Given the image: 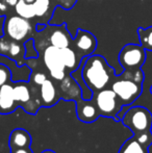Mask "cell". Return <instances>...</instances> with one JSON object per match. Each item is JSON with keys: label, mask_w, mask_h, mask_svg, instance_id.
<instances>
[{"label": "cell", "mask_w": 152, "mask_h": 153, "mask_svg": "<svg viewBox=\"0 0 152 153\" xmlns=\"http://www.w3.org/2000/svg\"><path fill=\"white\" fill-rule=\"evenodd\" d=\"M81 74L85 82L92 90L93 94L110 88L117 76L115 69L99 54H91L83 57Z\"/></svg>", "instance_id": "obj_1"}, {"label": "cell", "mask_w": 152, "mask_h": 153, "mask_svg": "<svg viewBox=\"0 0 152 153\" xmlns=\"http://www.w3.org/2000/svg\"><path fill=\"white\" fill-rule=\"evenodd\" d=\"M110 88L117 94L123 106H129L142 94L143 82L125 77L121 73L116 76Z\"/></svg>", "instance_id": "obj_3"}, {"label": "cell", "mask_w": 152, "mask_h": 153, "mask_svg": "<svg viewBox=\"0 0 152 153\" xmlns=\"http://www.w3.org/2000/svg\"><path fill=\"white\" fill-rule=\"evenodd\" d=\"M49 42H50V45L57 47V48H66V47L71 46L73 38L68 31L65 23L59 26H54V29L53 31H51L50 36H49Z\"/></svg>", "instance_id": "obj_13"}, {"label": "cell", "mask_w": 152, "mask_h": 153, "mask_svg": "<svg viewBox=\"0 0 152 153\" xmlns=\"http://www.w3.org/2000/svg\"><path fill=\"white\" fill-rule=\"evenodd\" d=\"M146 49L138 44H127L119 53V62L123 70H140L146 61Z\"/></svg>", "instance_id": "obj_6"}, {"label": "cell", "mask_w": 152, "mask_h": 153, "mask_svg": "<svg viewBox=\"0 0 152 153\" xmlns=\"http://www.w3.org/2000/svg\"><path fill=\"white\" fill-rule=\"evenodd\" d=\"M41 153H56V152H54L53 150H49V149H47V150H44L43 152H41Z\"/></svg>", "instance_id": "obj_26"}, {"label": "cell", "mask_w": 152, "mask_h": 153, "mask_svg": "<svg viewBox=\"0 0 152 153\" xmlns=\"http://www.w3.org/2000/svg\"><path fill=\"white\" fill-rule=\"evenodd\" d=\"M93 98L101 117L112 118L116 121H120L118 115L123 108V104L112 88H106L95 93Z\"/></svg>", "instance_id": "obj_4"}, {"label": "cell", "mask_w": 152, "mask_h": 153, "mask_svg": "<svg viewBox=\"0 0 152 153\" xmlns=\"http://www.w3.org/2000/svg\"><path fill=\"white\" fill-rule=\"evenodd\" d=\"M121 122L132 131L133 135H140L151 131L152 115L143 106H132L125 111Z\"/></svg>", "instance_id": "obj_2"}, {"label": "cell", "mask_w": 152, "mask_h": 153, "mask_svg": "<svg viewBox=\"0 0 152 153\" xmlns=\"http://www.w3.org/2000/svg\"><path fill=\"white\" fill-rule=\"evenodd\" d=\"M10 153H33V151L30 147H24V148L10 149Z\"/></svg>", "instance_id": "obj_22"}, {"label": "cell", "mask_w": 152, "mask_h": 153, "mask_svg": "<svg viewBox=\"0 0 152 153\" xmlns=\"http://www.w3.org/2000/svg\"><path fill=\"white\" fill-rule=\"evenodd\" d=\"M140 45L144 47L147 51H152V26L149 27H139L138 28Z\"/></svg>", "instance_id": "obj_17"}, {"label": "cell", "mask_w": 152, "mask_h": 153, "mask_svg": "<svg viewBox=\"0 0 152 153\" xmlns=\"http://www.w3.org/2000/svg\"><path fill=\"white\" fill-rule=\"evenodd\" d=\"M43 62L49 73V76L55 81H62L70 75L66 69L65 62L62 56L61 48L49 45L43 51Z\"/></svg>", "instance_id": "obj_5"}, {"label": "cell", "mask_w": 152, "mask_h": 153, "mask_svg": "<svg viewBox=\"0 0 152 153\" xmlns=\"http://www.w3.org/2000/svg\"><path fill=\"white\" fill-rule=\"evenodd\" d=\"M6 10H7V3L0 0V16L3 17L4 16V13H5Z\"/></svg>", "instance_id": "obj_23"}, {"label": "cell", "mask_w": 152, "mask_h": 153, "mask_svg": "<svg viewBox=\"0 0 152 153\" xmlns=\"http://www.w3.org/2000/svg\"><path fill=\"white\" fill-rule=\"evenodd\" d=\"M36 17H44L50 6V0H36L33 2Z\"/></svg>", "instance_id": "obj_19"}, {"label": "cell", "mask_w": 152, "mask_h": 153, "mask_svg": "<svg viewBox=\"0 0 152 153\" xmlns=\"http://www.w3.org/2000/svg\"><path fill=\"white\" fill-rule=\"evenodd\" d=\"M74 50L81 59L93 54L97 47V39L87 30L78 28L73 36Z\"/></svg>", "instance_id": "obj_8"}, {"label": "cell", "mask_w": 152, "mask_h": 153, "mask_svg": "<svg viewBox=\"0 0 152 153\" xmlns=\"http://www.w3.org/2000/svg\"><path fill=\"white\" fill-rule=\"evenodd\" d=\"M18 107L14 97V81L0 87V115H10Z\"/></svg>", "instance_id": "obj_11"}, {"label": "cell", "mask_w": 152, "mask_h": 153, "mask_svg": "<svg viewBox=\"0 0 152 153\" xmlns=\"http://www.w3.org/2000/svg\"><path fill=\"white\" fill-rule=\"evenodd\" d=\"M13 80V74L10 69L6 65L0 64V87L8 82H12Z\"/></svg>", "instance_id": "obj_20"}, {"label": "cell", "mask_w": 152, "mask_h": 153, "mask_svg": "<svg viewBox=\"0 0 152 153\" xmlns=\"http://www.w3.org/2000/svg\"><path fill=\"white\" fill-rule=\"evenodd\" d=\"M57 85H59L61 97L64 100L77 101L78 99L82 98V93H81L80 87H79L75 79L71 76V74L68 75L62 81H59Z\"/></svg>", "instance_id": "obj_12"}, {"label": "cell", "mask_w": 152, "mask_h": 153, "mask_svg": "<svg viewBox=\"0 0 152 153\" xmlns=\"http://www.w3.org/2000/svg\"><path fill=\"white\" fill-rule=\"evenodd\" d=\"M25 46V59H36L39 57L38 49L33 39H28L24 42Z\"/></svg>", "instance_id": "obj_18"}, {"label": "cell", "mask_w": 152, "mask_h": 153, "mask_svg": "<svg viewBox=\"0 0 152 153\" xmlns=\"http://www.w3.org/2000/svg\"><path fill=\"white\" fill-rule=\"evenodd\" d=\"M75 102L77 118L81 122L93 123L100 117L94 98L90 99V100H85V99L80 98L77 101H75Z\"/></svg>", "instance_id": "obj_10"}, {"label": "cell", "mask_w": 152, "mask_h": 153, "mask_svg": "<svg viewBox=\"0 0 152 153\" xmlns=\"http://www.w3.org/2000/svg\"><path fill=\"white\" fill-rule=\"evenodd\" d=\"M119 153H149V148L143 146L133 137H131L124 142Z\"/></svg>", "instance_id": "obj_15"}, {"label": "cell", "mask_w": 152, "mask_h": 153, "mask_svg": "<svg viewBox=\"0 0 152 153\" xmlns=\"http://www.w3.org/2000/svg\"><path fill=\"white\" fill-rule=\"evenodd\" d=\"M3 34L17 42H25L31 33V24L28 19L16 15L4 19Z\"/></svg>", "instance_id": "obj_7"}, {"label": "cell", "mask_w": 152, "mask_h": 153, "mask_svg": "<svg viewBox=\"0 0 152 153\" xmlns=\"http://www.w3.org/2000/svg\"><path fill=\"white\" fill-rule=\"evenodd\" d=\"M40 99L42 107H51L62 99L57 81L48 77L40 85Z\"/></svg>", "instance_id": "obj_9"}, {"label": "cell", "mask_w": 152, "mask_h": 153, "mask_svg": "<svg viewBox=\"0 0 152 153\" xmlns=\"http://www.w3.org/2000/svg\"><path fill=\"white\" fill-rule=\"evenodd\" d=\"M150 92H151V94H152V85H151V88H150Z\"/></svg>", "instance_id": "obj_28"}, {"label": "cell", "mask_w": 152, "mask_h": 153, "mask_svg": "<svg viewBox=\"0 0 152 153\" xmlns=\"http://www.w3.org/2000/svg\"><path fill=\"white\" fill-rule=\"evenodd\" d=\"M36 28H37V30H38V31L44 30V29L46 28V25H45V24H38Z\"/></svg>", "instance_id": "obj_25"}, {"label": "cell", "mask_w": 152, "mask_h": 153, "mask_svg": "<svg viewBox=\"0 0 152 153\" xmlns=\"http://www.w3.org/2000/svg\"><path fill=\"white\" fill-rule=\"evenodd\" d=\"M50 77V76H49ZM48 78V75L44 72H41V71H31L30 76H29V82L33 83L35 85H38L40 87L43 82H44L46 79Z\"/></svg>", "instance_id": "obj_21"}, {"label": "cell", "mask_w": 152, "mask_h": 153, "mask_svg": "<svg viewBox=\"0 0 152 153\" xmlns=\"http://www.w3.org/2000/svg\"><path fill=\"white\" fill-rule=\"evenodd\" d=\"M5 2L7 3V5H10V6H15L18 2V0H5Z\"/></svg>", "instance_id": "obj_24"}, {"label": "cell", "mask_w": 152, "mask_h": 153, "mask_svg": "<svg viewBox=\"0 0 152 153\" xmlns=\"http://www.w3.org/2000/svg\"><path fill=\"white\" fill-rule=\"evenodd\" d=\"M15 7H16L15 10H16L17 15L23 17V18L30 20L36 17V12L33 3H27L25 0H18Z\"/></svg>", "instance_id": "obj_16"}, {"label": "cell", "mask_w": 152, "mask_h": 153, "mask_svg": "<svg viewBox=\"0 0 152 153\" xmlns=\"http://www.w3.org/2000/svg\"><path fill=\"white\" fill-rule=\"evenodd\" d=\"M25 1H26L27 3H33V2H35L36 0H25Z\"/></svg>", "instance_id": "obj_27"}, {"label": "cell", "mask_w": 152, "mask_h": 153, "mask_svg": "<svg viewBox=\"0 0 152 153\" xmlns=\"http://www.w3.org/2000/svg\"><path fill=\"white\" fill-rule=\"evenodd\" d=\"M31 145V135L26 129L16 128L12 131L8 139V146L10 149L16 148L30 147Z\"/></svg>", "instance_id": "obj_14"}]
</instances>
